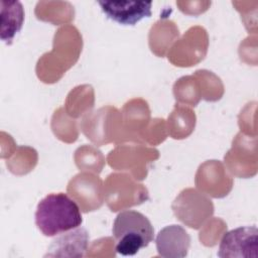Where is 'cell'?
Here are the masks:
<instances>
[{
    "mask_svg": "<svg viewBox=\"0 0 258 258\" xmlns=\"http://www.w3.org/2000/svg\"><path fill=\"white\" fill-rule=\"evenodd\" d=\"M156 239L170 241L156 244L158 254L163 257H184L187 255L190 238L185 230L177 225H171L162 229Z\"/></svg>",
    "mask_w": 258,
    "mask_h": 258,
    "instance_id": "obj_6",
    "label": "cell"
},
{
    "mask_svg": "<svg viewBox=\"0 0 258 258\" xmlns=\"http://www.w3.org/2000/svg\"><path fill=\"white\" fill-rule=\"evenodd\" d=\"M115 250L123 256H132L147 247L154 238V229L146 216L137 211H123L117 215L112 228Z\"/></svg>",
    "mask_w": 258,
    "mask_h": 258,
    "instance_id": "obj_2",
    "label": "cell"
},
{
    "mask_svg": "<svg viewBox=\"0 0 258 258\" xmlns=\"http://www.w3.org/2000/svg\"><path fill=\"white\" fill-rule=\"evenodd\" d=\"M98 4L108 18L123 25H135L151 16V1H99Z\"/></svg>",
    "mask_w": 258,
    "mask_h": 258,
    "instance_id": "obj_4",
    "label": "cell"
},
{
    "mask_svg": "<svg viewBox=\"0 0 258 258\" xmlns=\"http://www.w3.org/2000/svg\"><path fill=\"white\" fill-rule=\"evenodd\" d=\"M258 230L255 226L233 229L224 234L220 246L219 257H257Z\"/></svg>",
    "mask_w": 258,
    "mask_h": 258,
    "instance_id": "obj_3",
    "label": "cell"
},
{
    "mask_svg": "<svg viewBox=\"0 0 258 258\" xmlns=\"http://www.w3.org/2000/svg\"><path fill=\"white\" fill-rule=\"evenodd\" d=\"M24 21L23 6L19 1H1V39L11 44Z\"/></svg>",
    "mask_w": 258,
    "mask_h": 258,
    "instance_id": "obj_7",
    "label": "cell"
},
{
    "mask_svg": "<svg viewBox=\"0 0 258 258\" xmlns=\"http://www.w3.org/2000/svg\"><path fill=\"white\" fill-rule=\"evenodd\" d=\"M48 250L54 251L50 256H73L83 257L88 248L89 233L84 228H76L71 232L57 235Z\"/></svg>",
    "mask_w": 258,
    "mask_h": 258,
    "instance_id": "obj_5",
    "label": "cell"
},
{
    "mask_svg": "<svg viewBox=\"0 0 258 258\" xmlns=\"http://www.w3.org/2000/svg\"><path fill=\"white\" fill-rule=\"evenodd\" d=\"M82 223L83 217L79 206L67 194L47 195L37 205L35 225L46 237L69 232L80 227Z\"/></svg>",
    "mask_w": 258,
    "mask_h": 258,
    "instance_id": "obj_1",
    "label": "cell"
}]
</instances>
